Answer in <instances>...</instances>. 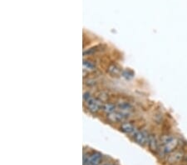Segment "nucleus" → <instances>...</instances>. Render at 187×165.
Returning <instances> with one entry per match:
<instances>
[{
	"label": "nucleus",
	"instance_id": "1",
	"mask_svg": "<svg viewBox=\"0 0 187 165\" xmlns=\"http://www.w3.org/2000/svg\"><path fill=\"white\" fill-rule=\"evenodd\" d=\"M180 143V140L170 134H165L161 137V144L159 147L158 153L162 157H166L167 154L175 151L177 149Z\"/></svg>",
	"mask_w": 187,
	"mask_h": 165
},
{
	"label": "nucleus",
	"instance_id": "2",
	"mask_svg": "<svg viewBox=\"0 0 187 165\" xmlns=\"http://www.w3.org/2000/svg\"><path fill=\"white\" fill-rule=\"evenodd\" d=\"M186 156H185V153L181 150V149H175V151L171 152V153H169L165 157V161L167 163L171 165H175L181 163L185 159Z\"/></svg>",
	"mask_w": 187,
	"mask_h": 165
},
{
	"label": "nucleus",
	"instance_id": "3",
	"mask_svg": "<svg viewBox=\"0 0 187 165\" xmlns=\"http://www.w3.org/2000/svg\"><path fill=\"white\" fill-rule=\"evenodd\" d=\"M85 104H86V106H87V108L91 113H97L101 108H102V105H103L102 101L97 99V98H94L93 97H92L90 99L86 101Z\"/></svg>",
	"mask_w": 187,
	"mask_h": 165
},
{
	"label": "nucleus",
	"instance_id": "4",
	"mask_svg": "<svg viewBox=\"0 0 187 165\" xmlns=\"http://www.w3.org/2000/svg\"><path fill=\"white\" fill-rule=\"evenodd\" d=\"M149 138V133L145 131V130H142V131H136V133L133 135V139L137 144L141 146H145V144H147Z\"/></svg>",
	"mask_w": 187,
	"mask_h": 165
},
{
	"label": "nucleus",
	"instance_id": "5",
	"mask_svg": "<svg viewBox=\"0 0 187 165\" xmlns=\"http://www.w3.org/2000/svg\"><path fill=\"white\" fill-rule=\"evenodd\" d=\"M126 116L121 112H113L107 115V119L111 123H123L126 119Z\"/></svg>",
	"mask_w": 187,
	"mask_h": 165
},
{
	"label": "nucleus",
	"instance_id": "6",
	"mask_svg": "<svg viewBox=\"0 0 187 165\" xmlns=\"http://www.w3.org/2000/svg\"><path fill=\"white\" fill-rule=\"evenodd\" d=\"M102 159V155L98 152H92L88 156L87 163L85 165H100Z\"/></svg>",
	"mask_w": 187,
	"mask_h": 165
},
{
	"label": "nucleus",
	"instance_id": "7",
	"mask_svg": "<svg viewBox=\"0 0 187 165\" xmlns=\"http://www.w3.org/2000/svg\"><path fill=\"white\" fill-rule=\"evenodd\" d=\"M147 144L149 146V149L153 153H158L159 150V143H157V140H156V138L154 134H149L148 138V142H147Z\"/></svg>",
	"mask_w": 187,
	"mask_h": 165
},
{
	"label": "nucleus",
	"instance_id": "8",
	"mask_svg": "<svg viewBox=\"0 0 187 165\" xmlns=\"http://www.w3.org/2000/svg\"><path fill=\"white\" fill-rule=\"evenodd\" d=\"M107 73L112 77H118L122 74V69L116 64H111L107 68Z\"/></svg>",
	"mask_w": 187,
	"mask_h": 165
},
{
	"label": "nucleus",
	"instance_id": "9",
	"mask_svg": "<svg viewBox=\"0 0 187 165\" xmlns=\"http://www.w3.org/2000/svg\"><path fill=\"white\" fill-rule=\"evenodd\" d=\"M120 129H121V131H122L123 133H127V134H132V136L137 131L135 126L131 123H122L121 127H120Z\"/></svg>",
	"mask_w": 187,
	"mask_h": 165
},
{
	"label": "nucleus",
	"instance_id": "10",
	"mask_svg": "<svg viewBox=\"0 0 187 165\" xmlns=\"http://www.w3.org/2000/svg\"><path fill=\"white\" fill-rule=\"evenodd\" d=\"M118 107L120 108V112L124 114L125 116L126 115H129L131 112L132 111V106L127 103V102H121L118 103Z\"/></svg>",
	"mask_w": 187,
	"mask_h": 165
},
{
	"label": "nucleus",
	"instance_id": "11",
	"mask_svg": "<svg viewBox=\"0 0 187 165\" xmlns=\"http://www.w3.org/2000/svg\"><path fill=\"white\" fill-rule=\"evenodd\" d=\"M96 69V64L93 62L91 61L89 59H84L83 60V70L85 71L91 72L94 71Z\"/></svg>",
	"mask_w": 187,
	"mask_h": 165
},
{
	"label": "nucleus",
	"instance_id": "12",
	"mask_svg": "<svg viewBox=\"0 0 187 165\" xmlns=\"http://www.w3.org/2000/svg\"><path fill=\"white\" fill-rule=\"evenodd\" d=\"M102 110H103L104 113H112L113 112H115V108H116V106L113 104H111V103H106L102 105Z\"/></svg>",
	"mask_w": 187,
	"mask_h": 165
},
{
	"label": "nucleus",
	"instance_id": "13",
	"mask_svg": "<svg viewBox=\"0 0 187 165\" xmlns=\"http://www.w3.org/2000/svg\"><path fill=\"white\" fill-rule=\"evenodd\" d=\"M100 48H101V45H97V46H95V47H92V48H90V49H87V50H84L83 54L84 55L94 54L95 53L97 52V51L99 50Z\"/></svg>",
	"mask_w": 187,
	"mask_h": 165
},
{
	"label": "nucleus",
	"instance_id": "14",
	"mask_svg": "<svg viewBox=\"0 0 187 165\" xmlns=\"http://www.w3.org/2000/svg\"><path fill=\"white\" fill-rule=\"evenodd\" d=\"M175 165H184V164H175Z\"/></svg>",
	"mask_w": 187,
	"mask_h": 165
}]
</instances>
